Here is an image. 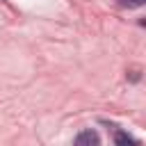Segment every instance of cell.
Listing matches in <instances>:
<instances>
[{
	"instance_id": "3957f363",
	"label": "cell",
	"mask_w": 146,
	"mask_h": 146,
	"mask_svg": "<svg viewBox=\"0 0 146 146\" xmlns=\"http://www.w3.org/2000/svg\"><path fill=\"white\" fill-rule=\"evenodd\" d=\"M121 7H128V9H135V7H141L146 0H116Z\"/></svg>"
},
{
	"instance_id": "7a4b0ae2",
	"label": "cell",
	"mask_w": 146,
	"mask_h": 146,
	"mask_svg": "<svg viewBox=\"0 0 146 146\" xmlns=\"http://www.w3.org/2000/svg\"><path fill=\"white\" fill-rule=\"evenodd\" d=\"M114 141H116V144H137L135 137H130V135H125V132H121V130L114 135Z\"/></svg>"
},
{
	"instance_id": "6da1fadb",
	"label": "cell",
	"mask_w": 146,
	"mask_h": 146,
	"mask_svg": "<svg viewBox=\"0 0 146 146\" xmlns=\"http://www.w3.org/2000/svg\"><path fill=\"white\" fill-rule=\"evenodd\" d=\"M75 144L78 146H96V144H100V137L94 130H84V132H80L75 137Z\"/></svg>"
}]
</instances>
